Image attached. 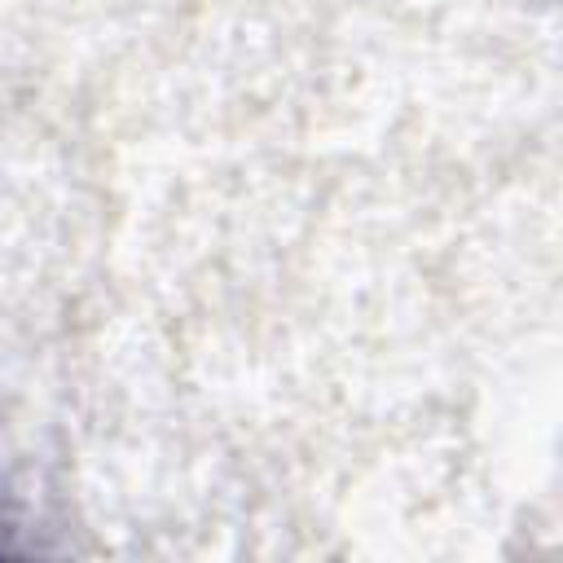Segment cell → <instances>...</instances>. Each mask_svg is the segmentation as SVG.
Here are the masks:
<instances>
[{"instance_id": "obj_1", "label": "cell", "mask_w": 563, "mask_h": 563, "mask_svg": "<svg viewBox=\"0 0 563 563\" xmlns=\"http://www.w3.org/2000/svg\"><path fill=\"white\" fill-rule=\"evenodd\" d=\"M0 528H4V523H0ZM4 550H9V545H4V541H0V554H4Z\"/></svg>"}]
</instances>
